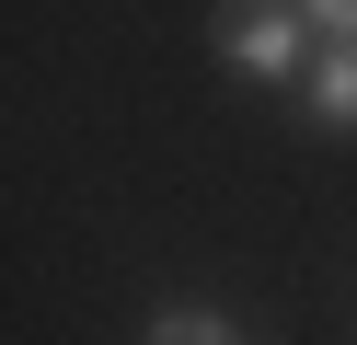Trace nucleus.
Here are the masks:
<instances>
[{
    "label": "nucleus",
    "mask_w": 357,
    "mask_h": 345,
    "mask_svg": "<svg viewBox=\"0 0 357 345\" xmlns=\"http://www.w3.org/2000/svg\"><path fill=\"white\" fill-rule=\"evenodd\" d=\"M219 58H231L242 81H311L323 35H311L300 0H219Z\"/></svg>",
    "instance_id": "nucleus-1"
},
{
    "label": "nucleus",
    "mask_w": 357,
    "mask_h": 345,
    "mask_svg": "<svg viewBox=\"0 0 357 345\" xmlns=\"http://www.w3.org/2000/svg\"><path fill=\"white\" fill-rule=\"evenodd\" d=\"M300 92H311V127H357V46H323Z\"/></svg>",
    "instance_id": "nucleus-2"
},
{
    "label": "nucleus",
    "mask_w": 357,
    "mask_h": 345,
    "mask_svg": "<svg viewBox=\"0 0 357 345\" xmlns=\"http://www.w3.org/2000/svg\"><path fill=\"white\" fill-rule=\"evenodd\" d=\"M150 345H242V322H231V311H208V299H185V311L150 322Z\"/></svg>",
    "instance_id": "nucleus-3"
},
{
    "label": "nucleus",
    "mask_w": 357,
    "mask_h": 345,
    "mask_svg": "<svg viewBox=\"0 0 357 345\" xmlns=\"http://www.w3.org/2000/svg\"><path fill=\"white\" fill-rule=\"evenodd\" d=\"M300 12H311V35H323V46H357V0H300Z\"/></svg>",
    "instance_id": "nucleus-4"
}]
</instances>
